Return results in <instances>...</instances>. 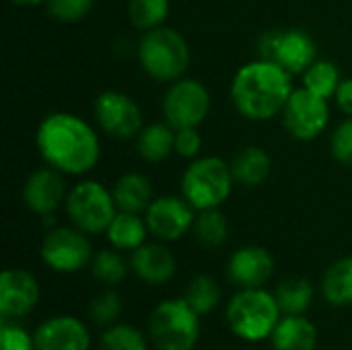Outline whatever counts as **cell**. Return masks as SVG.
I'll list each match as a JSON object with an SVG mask.
<instances>
[{
  "mask_svg": "<svg viewBox=\"0 0 352 350\" xmlns=\"http://www.w3.org/2000/svg\"><path fill=\"white\" fill-rule=\"evenodd\" d=\"M113 194L99 182L76 184L66 198V212L76 229L85 233L107 231L116 212Z\"/></svg>",
  "mask_w": 352,
  "mask_h": 350,
  "instance_id": "obj_7",
  "label": "cell"
},
{
  "mask_svg": "<svg viewBox=\"0 0 352 350\" xmlns=\"http://www.w3.org/2000/svg\"><path fill=\"white\" fill-rule=\"evenodd\" d=\"M229 278L241 289H260L274 272V260L268 250L248 245L237 250L227 266Z\"/></svg>",
  "mask_w": 352,
  "mask_h": 350,
  "instance_id": "obj_17",
  "label": "cell"
},
{
  "mask_svg": "<svg viewBox=\"0 0 352 350\" xmlns=\"http://www.w3.org/2000/svg\"><path fill=\"white\" fill-rule=\"evenodd\" d=\"M198 318L186 299H167L151 314V340L159 350H194L200 336Z\"/></svg>",
  "mask_w": 352,
  "mask_h": 350,
  "instance_id": "obj_6",
  "label": "cell"
},
{
  "mask_svg": "<svg viewBox=\"0 0 352 350\" xmlns=\"http://www.w3.org/2000/svg\"><path fill=\"white\" fill-rule=\"evenodd\" d=\"M270 155L260 146H245L231 161L233 179L245 188H256L264 184L270 175Z\"/></svg>",
  "mask_w": 352,
  "mask_h": 350,
  "instance_id": "obj_21",
  "label": "cell"
},
{
  "mask_svg": "<svg viewBox=\"0 0 352 350\" xmlns=\"http://www.w3.org/2000/svg\"><path fill=\"white\" fill-rule=\"evenodd\" d=\"M0 347L2 350H35V342L23 328L12 326L4 320L0 328Z\"/></svg>",
  "mask_w": 352,
  "mask_h": 350,
  "instance_id": "obj_35",
  "label": "cell"
},
{
  "mask_svg": "<svg viewBox=\"0 0 352 350\" xmlns=\"http://www.w3.org/2000/svg\"><path fill=\"white\" fill-rule=\"evenodd\" d=\"M33 342L35 350H89L91 336L80 320L72 316H56L37 328Z\"/></svg>",
  "mask_w": 352,
  "mask_h": 350,
  "instance_id": "obj_16",
  "label": "cell"
},
{
  "mask_svg": "<svg viewBox=\"0 0 352 350\" xmlns=\"http://www.w3.org/2000/svg\"><path fill=\"white\" fill-rule=\"evenodd\" d=\"M113 200L118 210L124 212H146L148 204L153 202V188L151 179L142 173H126L113 186Z\"/></svg>",
  "mask_w": 352,
  "mask_h": 350,
  "instance_id": "obj_20",
  "label": "cell"
},
{
  "mask_svg": "<svg viewBox=\"0 0 352 350\" xmlns=\"http://www.w3.org/2000/svg\"><path fill=\"white\" fill-rule=\"evenodd\" d=\"M68 198L66 194V184H64V173H60L54 167H43L33 171L25 186H23V202L25 206L41 217L52 215L64 200Z\"/></svg>",
  "mask_w": 352,
  "mask_h": 350,
  "instance_id": "obj_14",
  "label": "cell"
},
{
  "mask_svg": "<svg viewBox=\"0 0 352 350\" xmlns=\"http://www.w3.org/2000/svg\"><path fill=\"white\" fill-rule=\"evenodd\" d=\"M130 266L134 274L148 285H163L175 274V258L161 243H142L134 250Z\"/></svg>",
  "mask_w": 352,
  "mask_h": 350,
  "instance_id": "obj_18",
  "label": "cell"
},
{
  "mask_svg": "<svg viewBox=\"0 0 352 350\" xmlns=\"http://www.w3.org/2000/svg\"><path fill=\"white\" fill-rule=\"evenodd\" d=\"M332 155L334 159L344 165L352 167V118H346L332 134V142H330Z\"/></svg>",
  "mask_w": 352,
  "mask_h": 350,
  "instance_id": "obj_34",
  "label": "cell"
},
{
  "mask_svg": "<svg viewBox=\"0 0 352 350\" xmlns=\"http://www.w3.org/2000/svg\"><path fill=\"white\" fill-rule=\"evenodd\" d=\"M101 350H148V347L140 330L126 324H118V326H109L103 332Z\"/></svg>",
  "mask_w": 352,
  "mask_h": 350,
  "instance_id": "obj_31",
  "label": "cell"
},
{
  "mask_svg": "<svg viewBox=\"0 0 352 350\" xmlns=\"http://www.w3.org/2000/svg\"><path fill=\"white\" fill-rule=\"evenodd\" d=\"M283 122H285L287 132L293 138L314 140L326 130V126L330 122L328 99L301 87L291 93V97L283 109Z\"/></svg>",
  "mask_w": 352,
  "mask_h": 350,
  "instance_id": "obj_9",
  "label": "cell"
},
{
  "mask_svg": "<svg viewBox=\"0 0 352 350\" xmlns=\"http://www.w3.org/2000/svg\"><path fill=\"white\" fill-rule=\"evenodd\" d=\"M262 56L274 60L291 74H303L316 62V41L301 29L274 31L262 37Z\"/></svg>",
  "mask_w": 352,
  "mask_h": 350,
  "instance_id": "obj_10",
  "label": "cell"
},
{
  "mask_svg": "<svg viewBox=\"0 0 352 350\" xmlns=\"http://www.w3.org/2000/svg\"><path fill=\"white\" fill-rule=\"evenodd\" d=\"M169 14V0H130L128 19L140 31H151L163 25Z\"/></svg>",
  "mask_w": 352,
  "mask_h": 350,
  "instance_id": "obj_28",
  "label": "cell"
},
{
  "mask_svg": "<svg viewBox=\"0 0 352 350\" xmlns=\"http://www.w3.org/2000/svg\"><path fill=\"white\" fill-rule=\"evenodd\" d=\"M93 111L99 128L111 138L128 140L138 136L140 130L144 128L138 103L120 91H103L95 99Z\"/></svg>",
  "mask_w": 352,
  "mask_h": 350,
  "instance_id": "obj_11",
  "label": "cell"
},
{
  "mask_svg": "<svg viewBox=\"0 0 352 350\" xmlns=\"http://www.w3.org/2000/svg\"><path fill=\"white\" fill-rule=\"evenodd\" d=\"M16 4H39V2H45V0H12Z\"/></svg>",
  "mask_w": 352,
  "mask_h": 350,
  "instance_id": "obj_38",
  "label": "cell"
},
{
  "mask_svg": "<svg viewBox=\"0 0 352 350\" xmlns=\"http://www.w3.org/2000/svg\"><path fill=\"white\" fill-rule=\"evenodd\" d=\"M39 301V285L27 270L8 268L0 276V314L2 318H23Z\"/></svg>",
  "mask_w": 352,
  "mask_h": 350,
  "instance_id": "obj_15",
  "label": "cell"
},
{
  "mask_svg": "<svg viewBox=\"0 0 352 350\" xmlns=\"http://www.w3.org/2000/svg\"><path fill=\"white\" fill-rule=\"evenodd\" d=\"M280 322V307L274 295L262 289H243L227 305V324L235 336L258 342L272 336Z\"/></svg>",
  "mask_w": 352,
  "mask_h": 350,
  "instance_id": "obj_4",
  "label": "cell"
},
{
  "mask_svg": "<svg viewBox=\"0 0 352 350\" xmlns=\"http://www.w3.org/2000/svg\"><path fill=\"white\" fill-rule=\"evenodd\" d=\"M184 299L192 305V309L198 316H204V314H210L219 305L221 289L214 283V278H210L206 274H198L188 285V293H186Z\"/></svg>",
  "mask_w": 352,
  "mask_h": 350,
  "instance_id": "obj_29",
  "label": "cell"
},
{
  "mask_svg": "<svg viewBox=\"0 0 352 350\" xmlns=\"http://www.w3.org/2000/svg\"><path fill=\"white\" fill-rule=\"evenodd\" d=\"M138 62L155 80L175 83L190 66V45L179 31L161 25L144 31L138 43Z\"/></svg>",
  "mask_w": 352,
  "mask_h": 350,
  "instance_id": "obj_3",
  "label": "cell"
},
{
  "mask_svg": "<svg viewBox=\"0 0 352 350\" xmlns=\"http://www.w3.org/2000/svg\"><path fill=\"white\" fill-rule=\"evenodd\" d=\"M318 344L316 326L303 316H287L272 332L274 350H314Z\"/></svg>",
  "mask_w": 352,
  "mask_h": 350,
  "instance_id": "obj_19",
  "label": "cell"
},
{
  "mask_svg": "<svg viewBox=\"0 0 352 350\" xmlns=\"http://www.w3.org/2000/svg\"><path fill=\"white\" fill-rule=\"evenodd\" d=\"M105 233L116 250H138L142 243H146L144 239L148 233V225L138 215L120 210L109 223Z\"/></svg>",
  "mask_w": 352,
  "mask_h": 350,
  "instance_id": "obj_22",
  "label": "cell"
},
{
  "mask_svg": "<svg viewBox=\"0 0 352 350\" xmlns=\"http://www.w3.org/2000/svg\"><path fill=\"white\" fill-rule=\"evenodd\" d=\"M340 111L346 116V118H352V78H344L340 80L338 89H336V95H334Z\"/></svg>",
  "mask_w": 352,
  "mask_h": 350,
  "instance_id": "obj_37",
  "label": "cell"
},
{
  "mask_svg": "<svg viewBox=\"0 0 352 350\" xmlns=\"http://www.w3.org/2000/svg\"><path fill=\"white\" fill-rule=\"evenodd\" d=\"M322 293L328 303L332 305H351L352 303V256L340 258L334 262L324 278H322Z\"/></svg>",
  "mask_w": 352,
  "mask_h": 350,
  "instance_id": "obj_24",
  "label": "cell"
},
{
  "mask_svg": "<svg viewBox=\"0 0 352 350\" xmlns=\"http://www.w3.org/2000/svg\"><path fill=\"white\" fill-rule=\"evenodd\" d=\"M210 111V95L200 80L179 78L169 85L163 97V113L175 130L198 128Z\"/></svg>",
  "mask_w": 352,
  "mask_h": 350,
  "instance_id": "obj_8",
  "label": "cell"
},
{
  "mask_svg": "<svg viewBox=\"0 0 352 350\" xmlns=\"http://www.w3.org/2000/svg\"><path fill=\"white\" fill-rule=\"evenodd\" d=\"M291 72L274 60H254L241 66L231 83V101L235 109L254 122L272 120L283 113L291 93Z\"/></svg>",
  "mask_w": 352,
  "mask_h": 350,
  "instance_id": "obj_2",
  "label": "cell"
},
{
  "mask_svg": "<svg viewBox=\"0 0 352 350\" xmlns=\"http://www.w3.org/2000/svg\"><path fill=\"white\" fill-rule=\"evenodd\" d=\"M202 149V138L198 134V128H179L175 130V153L186 159L198 157Z\"/></svg>",
  "mask_w": 352,
  "mask_h": 350,
  "instance_id": "obj_36",
  "label": "cell"
},
{
  "mask_svg": "<svg viewBox=\"0 0 352 350\" xmlns=\"http://www.w3.org/2000/svg\"><path fill=\"white\" fill-rule=\"evenodd\" d=\"M278 307L287 316H303L314 301V287L305 278H287L274 293Z\"/></svg>",
  "mask_w": 352,
  "mask_h": 350,
  "instance_id": "obj_25",
  "label": "cell"
},
{
  "mask_svg": "<svg viewBox=\"0 0 352 350\" xmlns=\"http://www.w3.org/2000/svg\"><path fill=\"white\" fill-rule=\"evenodd\" d=\"M89 311H91V320L97 326H109L122 314V299H120L118 293L107 291V293L93 299Z\"/></svg>",
  "mask_w": 352,
  "mask_h": 350,
  "instance_id": "obj_33",
  "label": "cell"
},
{
  "mask_svg": "<svg viewBox=\"0 0 352 350\" xmlns=\"http://www.w3.org/2000/svg\"><path fill=\"white\" fill-rule=\"evenodd\" d=\"M340 70L334 62L328 60H316L305 72H303V87L311 93L330 99L336 95V89L340 85Z\"/></svg>",
  "mask_w": 352,
  "mask_h": 350,
  "instance_id": "obj_27",
  "label": "cell"
},
{
  "mask_svg": "<svg viewBox=\"0 0 352 350\" xmlns=\"http://www.w3.org/2000/svg\"><path fill=\"white\" fill-rule=\"evenodd\" d=\"M192 229L204 248H221L229 237V223L219 208L200 210Z\"/></svg>",
  "mask_w": 352,
  "mask_h": 350,
  "instance_id": "obj_26",
  "label": "cell"
},
{
  "mask_svg": "<svg viewBox=\"0 0 352 350\" xmlns=\"http://www.w3.org/2000/svg\"><path fill=\"white\" fill-rule=\"evenodd\" d=\"M95 0H45L47 12L58 23H78L93 8Z\"/></svg>",
  "mask_w": 352,
  "mask_h": 350,
  "instance_id": "obj_32",
  "label": "cell"
},
{
  "mask_svg": "<svg viewBox=\"0 0 352 350\" xmlns=\"http://www.w3.org/2000/svg\"><path fill=\"white\" fill-rule=\"evenodd\" d=\"M91 270L97 281H101L105 285H116L126 278L128 264L124 262V258L118 252L103 250L91 260Z\"/></svg>",
  "mask_w": 352,
  "mask_h": 350,
  "instance_id": "obj_30",
  "label": "cell"
},
{
  "mask_svg": "<svg viewBox=\"0 0 352 350\" xmlns=\"http://www.w3.org/2000/svg\"><path fill=\"white\" fill-rule=\"evenodd\" d=\"M138 153L148 163H161L175 153V128L169 124L144 126L138 134Z\"/></svg>",
  "mask_w": 352,
  "mask_h": 350,
  "instance_id": "obj_23",
  "label": "cell"
},
{
  "mask_svg": "<svg viewBox=\"0 0 352 350\" xmlns=\"http://www.w3.org/2000/svg\"><path fill=\"white\" fill-rule=\"evenodd\" d=\"M231 165L219 157H200L190 163L182 177V196L196 208H219L233 190Z\"/></svg>",
  "mask_w": 352,
  "mask_h": 350,
  "instance_id": "obj_5",
  "label": "cell"
},
{
  "mask_svg": "<svg viewBox=\"0 0 352 350\" xmlns=\"http://www.w3.org/2000/svg\"><path fill=\"white\" fill-rule=\"evenodd\" d=\"M194 210L196 208L184 196L155 198L144 212L148 233H153L161 241H175L194 227Z\"/></svg>",
  "mask_w": 352,
  "mask_h": 350,
  "instance_id": "obj_13",
  "label": "cell"
},
{
  "mask_svg": "<svg viewBox=\"0 0 352 350\" xmlns=\"http://www.w3.org/2000/svg\"><path fill=\"white\" fill-rule=\"evenodd\" d=\"M41 260L56 272H76L93 260L91 243L80 229L56 227L43 237Z\"/></svg>",
  "mask_w": 352,
  "mask_h": 350,
  "instance_id": "obj_12",
  "label": "cell"
},
{
  "mask_svg": "<svg viewBox=\"0 0 352 350\" xmlns=\"http://www.w3.org/2000/svg\"><path fill=\"white\" fill-rule=\"evenodd\" d=\"M35 142L43 161L64 175H85L101 157L95 130L82 118L66 111L50 113L39 124Z\"/></svg>",
  "mask_w": 352,
  "mask_h": 350,
  "instance_id": "obj_1",
  "label": "cell"
}]
</instances>
